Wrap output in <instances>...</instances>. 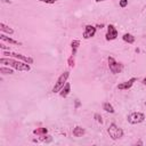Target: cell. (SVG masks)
<instances>
[{"label":"cell","instance_id":"obj_1","mask_svg":"<svg viewBox=\"0 0 146 146\" xmlns=\"http://www.w3.org/2000/svg\"><path fill=\"white\" fill-rule=\"evenodd\" d=\"M0 64L9 66V67H11L16 71H19V72L31 71V64H27L23 60H19V59L13 58V57H1L0 58Z\"/></svg>","mask_w":146,"mask_h":146},{"label":"cell","instance_id":"obj_2","mask_svg":"<svg viewBox=\"0 0 146 146\" xmlns=\"http://www.w3.org/2000/svg\"><path fill=\"white\" fill-rule=\"evenodd\" d=\"M107 133H108V136H110V138H111L112 140H119V139H121V138L123 137V135H124L123 129L120 128V127H119L116 123H114V122H112V123L108 125V128H107Z\"/></svg>","mask_w":146,"mask_h":146},{"label":"cell","instance_id":"obj_3","mask_svg":"<svg viewBox=\"0 0 146 146\" xmlns=\"http://www.w3.org/2000/svg\"><path fill=\"white\" fill-rule=\"evenodd\" d=\"M68 78H70V71H64V72L57 78V80H56V82H55V84H54V87H52V89H51V92L58 94V92L60 91V89L65 86V83L67 82Z\"/></svg>","mask_w":146,"mask_h":146},{"label":"cell","instance_id":"obj_4","mask_svg":"<svg viewBox=\"0 0 146 146\" xmlns=\"http://www.w3.org/2000/svg\"><path fill=\"white\" fill-rule=\"evenodd\" d=\"M107 65H108V70L112 74H119L123 71L124 65L121 62H117L114 57L108 56L107 57Z\"/></svg>","mask_w":146,"mask_h":146},{"label":"cell","instance_id":"obj_5","mask_svg":"<svg viewBox=\"0 0 146 146\" xmlns=\"http://www.w3.org/2000/svg\"><path fill=\"white\" fill-rule=\"evenodd\" d=\"M146 120V115L143 112H131L127 115V121L130 124H139Z\"/></svg>","mask_w":146,"mask_h":146},{"label":"cell","instance_id":"obj_6","mask_svg":"<svg viewBox=\"0 0 146 146\" xmlns=\"http://www.w3.org/2000/svg\"><path fill=\"white\" fill-rule=\"evenodd\" d=\"M2 55L6 56V57H13V58H16V59H19V60H23L27 64H33V58L30 57V56H25L23 54H18V52H15V51H10V50H2Z\"/></svg>","mask_w":146,"mask_h":146},{"label":"cell","instance_id":"obj_7","mask_svg":"<svg viewBox=\"0 0 146 146\" xmlns=\"http://www.w3.org/2000/svg\"><path fill=\"white\" fill-rule=\"evenodd\" d=\"M96 32H97V27L95 25H91V24H87L83 29V32H82V38L84 40H88V39H91L96 35Z\"/></svg>","mask_w":146,"mask_h":146},{"label":"cell","instance_id":"obj_8","mask_svg":"<svg viewBox=\"0 0 146 146\" xmlns=\"http://www.w3.org/2000/svg\"><path fill=\"white\" fill-rule=\"evenodd\" d=\"M117 35H119V32H117L116 27L113 24H108L106 33H105V40L106 41H113L117 38Z\"/></svg>","mask_w":146,"mask_h":146},{"label":"cell","instance_id":"obj_9","mask_svg":"<svg viewBox=\"0 0 146 146\" xmlns=\"http://www.w3.org/2000/svg\"><path fill=\"white\" fill-rule=\"evenodd\" d=\"M136 81H137V78L132 76V78H130L129 80H127V81H124V82L119 83L116 88H117L119 90H129V89H131V88H132V86L135 84V82H136Z\"/></svg>","mask_w":146,"mask_h":146},{"label":"cell","instance_id":"obj_10","mask_svg":"<svg viewBox=\"0 0 146 146\" xmlns=\"http://www.w3.org/2000/svg\"><path fill=\"white\" fill-rule=\"evenodd\" d=\"M0 39H1V41H3V42H8L9 44L22 46V42H19V41H17V40L13 39L11 36H9V35H7V34H5V33H1V34H0Z\"/></svg>","mask_w":146,"mask_h":146},{"label":"cell","instance_id":"obj_11","mask_svg":"<svg viewBox=\"0 0 146 146\" xmlns=\"http://www.w3.org/2000/svg\"><path fill=\"white\" fill-rule=\"evenodd\" d=\"M71 92V83L70 82H66L65 86L60 89V91L58 92V95L62 97V98H66Z\"/></svg>","mask_w":146,"mask_h":146},{"label":"cell","instance_id":"obj_12","mask_svg":"<svg viewBox=\"0 0 146 146\" xmlns=\"http://www.w3.org/2000/svg\"><path fill=\"white\" fill-rule=\"evenodd\" d=\"M79 47H80V40L79 39H73L71 41V55L76 56V52L79 50Z\"/></svg>","mask_w":146,"mask_h":146},{"label":"cell","instance_id":"obj_13","mask_svg":"<svg viewBox=\"0 0 146 146\" xmlns=\"http://www.w3.org/2000/svg\"><path fill=\"white\" fill-rule=\"evenodd\" d=\"M0 31H1V33H5V34H8V35H13L14 34V29L13 27H10L9 25H6L5 23H0Z\"/></svg>","mask_w":146,"mask_h":146},{"label":"cell","instance_id":"obj_14","mask_svg":"<svg viewBox=\"0 0 146 146\" xmlns=\"http://www.w3.org/2000/svg\"><path fill=\"white\" fill-rule=\"evenodd\" d=\"M72 135H73L74 137H82V136L86 135V129L82 128V127H80V125H76V127L73 128Z\"/></svg>","mask_w":146,"mask_h":146},{"label":"cell","instance_id":"obj_15","mask_svg":"<svg viewBox=\"0 0 146 146\" xmlns=\"http://www.w3.org/2000/svg\"><path fill=\"white\" fill-rule=\"evenodd\" d=\"M47 133H48V129L47 128H43V127H39V128H35L33 130V135L39 136V137H43Z\"/></svg>","mask_w":146,"mask_h":146},{"label":"cell","instance_id":"obj_16","mask_svg":"<svg viewBox=\"0 0 146 146\" xmlns=\"http://www.w3.org/2000/svg\"><path fill=\"white\" fill-rule=\"evenodd\" d=\"M122 40H123L124 42L129 43V44H132V43L135 42L136 38H135V36H133L131 33H124V34L122 35Z\"/></svg>","mask_w":146,"mask_h":146},{"label":"cell","instance_id":"obj_17","mask_svg":"<svg viewBox=\"0 0 146 146\" xmlns=\"http://www.w3.org/2000/svg\"><path fill=\"white\" fill-rule=\"evenodd\" d=\"M102 107H103V110H104L105 112H107V113L113 114V113L115 112V110H114L113 105H112L110 102H104V103H103V105H102Z\"/></svg>","mask_w":146,"mask_h":146},{"label":"cell","instance_id":"obj_18","mask_svg":"<svg viewBox=\"0 0 146 146\" xmlns=\"http://www.w3.org/2000/svg\"><path fill=\"white\" fill-rule=\"evenodd\" d=\"M0 73L1 74H14V68L6 66V65H2L0 67Z\"/></svg>","mask_w":146,"mask_h":146},{"label":"cell","instance_id":"obj_19","mask_svg":"<svg viewBox=\"0 0 146 146\" xmlns=\"http://www.w3.org/2000/svg\"><path fill=\"white\" fill-rule=\"evenodd\" d=\"M67 65H68L70 68H73V67L75 66V56L71 55V56L67 58Z\"/></svg>","mask_w":146,"mask_h":146},{"label":"cell","instance_id":"obj_20","mask_svg":"<svg viewBox=\"0 0 146 146\" xmlns=\"http://www.w3.org/2000/svg\"><path fill=\"white\" fill-rule=\"evenodd\" d=\"M94 119H95L96 122H98V123H100V124L103 123V116H102L99 113H95V114H94Z\"/></svg>","mask_w":146,"mask_h":146},{"label":"cell","instance_id":"obj_21","mask_svg":"<svg viewBox=\"0 0 146 146\" xmlns=\"http://www.w3.org/2000/svg\"><path fill=\"white\" fill-rule=\"evenodd\" d=\"M119 6L121 8H125L128 6V0H119Z\"/></svg>","mask_w":146,"mask_h":146},{"label":"cell","instance_id":"obj_22","mask_svg":"<svg viewBox=\"0 0 146 146\" xmlns=\"http://www.w3.org/2000/svg\"><path fill=\"white\" fill-rule=\"evenodd\" d=\"M38 1L43 2V3H47V5H52V3H55L57 0H38Z\"/></svg>","mask_w":146,"mask_h":146},{"label":"cell","instance_id":"obj_23","mask_svg":"<svg viewBox=\"0 0 146 146\" xmlns=\"http://www.w3.org/2000/svg\"><path fill=\"white\" fill-rule=\"evenodd\" d=\"M0 48H1L2 50H10V47H9V46H6V44L3 43V41L0 43Z\"/></svg>","mask_w":146,"mask_h":146},{"label":"cell","instance_id":"obj_24","mask_svg":"<svg viewBox=\"0 0 146 146\" xmlns=\"http://www.w3.org/2000/svg\"><path fill=\"white\" fill-rule=\"evenodd\" d=\"M141 84H143V86H146V76L141 80Z\"/></svg>","mask_w":146,"mask_h":146},{"label":"cell","instance_id":"obj_25","mask_svg":"<svg viewBox=\"0 0 146 146\" xmlns=\"http://www.w3.org/2000/svg\"><path fill=\"white\" fill-rule=\"evenodd\" d=\"M79 106H80V102H79V100H78V99H76V102H75V107H76V108H78V107H79Z\"/></svg>","mask_w":146,"mask_h":146},{"label":"cell","instance_id":"obj_26","mask_svg":"<svg viewBox=\"0 0 146 146\" xmlns=\"http://www.w3.org/2000/svg\"><path fill=\"white\" fill-rule=\"evenodd\" d=\"M104 1H107V0H95V2H104Z\"/></svg>","mask_w":146,"mask_h":146},{"label":"cell","instance_id":"obj_27","mask_svg":"<svg viewBox=\"0 0 146 146\" xmlns=\"http://www.w3.org/2000/svg\"><path fill=\"white\" fill-rule=\"evenodd\" d=\"M103 26H104V25H103V24H100V25H97V26H96V27H97V29H102V27H103Z\"/></svg>","mask_w":146,"mask_h":146},{"label":"cell","instance_id":"obj_28","mask_svg":"<svg viewBox=\"0 0 146 146\" xmlns=\"http://www.w3.org/2000/svg\"><path fill=\"white\" fill-rule=\"evenodd\" d=\"M1 1H2V2H7V3H11L9 0H1Z\"/></svg>","mask_w":146,"mask_h":146}]
</instances>
